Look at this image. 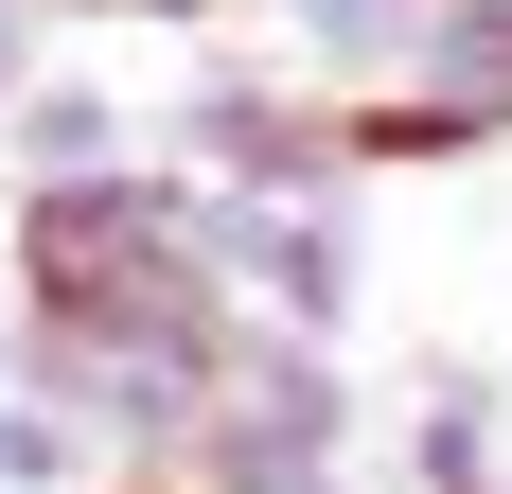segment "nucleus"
Instances as JSON below:
<instances>
[{"label":"nucleus","instance_id":"f257e3e1","mask_svg":"<svg viewBox=\"0 0 512 494\" xmlns=\"http://www.w3.org/2000/svg\"><path fill=\"white\" fill-rule=\"evenodd\" d=\"M195 265L283 336H354V283H371L354 195H212V177H195Z\"/></svg>","mask_w":512,"mask_h":494},{"label":"nucleus","instance_id":"f03ea898","mask_svg":"<svg viewBox=\"0 0 512 494\" xmlns=\"http://www.w3.org/2000/svg\"><path fill=\"white\" fill-rule=\"evenodd\" d=\"M177 177H212V195H354L336 89L318 71H195L177 89Z\"/></svg>","mask_w":512,"mask_h":494},{"label":"nucleus","instance_id":"7ed1b4c3","mask_svg":"<svg viewBox=\"0 0 512 494\" xmlns=\"http://www.w3.org/2000/svg\"><path fill=\"white\" fill-rule=\"evenodd\" d=\"M336 159L354 177H442V159H495V124L442 89H336Z\"/></svg>","mask_w":512,"mask_h":494},{"label":"nucleus","instance_id":"20e7f679","mask_svg":"<svg viewBox=\"0 0 512 494\" xmlns=\"http://www.w3.org/2000/svg\"><path fill=\"white\" fill-rule=\"evenodd\" d=\"M389 89H442V106H477V124L512 142V0H424Z\"/></svg>","mask_w":512,"mask_h":494},{"label":"nucleus","instance_id":"39448f33","mask_svg":"<svg viewBox=\"0 0 512 494\" xmlns=\"http://www.w3.org/2000/svg\"><path fill=\"white\" fill-rule=\"evenodd\" d=\"M495 459H512V389H495V371H424V406H407V494H495Z\"/></svg>","mask_w":512,"mask_h":494},{"label":"nucleus","instance_id":"423d86ee","mask_svg":"<svg viewBox=\"0 0 512 494\" xmlns=\"http://www.w3.org/2000/svg\"><path fill=\"white\" fill-rule=\"evenodd\" d=\"M0 142H18V177H106V159H124V106H106V89H53V71H36V89L0 106Z\"/></svg>","mask_w":512,"mask_h":494},{"label":"nucleus","instance_id":"0eeeda50","mask_svg":"<svg viewBox=\"0 0 512 494\" xmlns=\"http://www.w3.org/2000/svg\"><path fill=\"white\" fill-rule=\"evenodd\" d=\"M36 89V0H0V106Z\"/></svg>","mask_w":512,"mask_h":494},{"label":"nucleus","instance_id":"6e6552de","mask_svg":"<svg viewBox=\"0 0 512 494\" xmlns=\"http://www.w3.org/2000/svg\"><path fill=\"white\" fill-rule=\"evenodd\" d=\"M0 389H18V300H0Z\"/></svg>","mask_w":512,"mask_h":494},{"label":"nucleus","instance_id":"1a4fd4ad","mask_svg":"<svg viewBox=\"0 0 512 494\" xmlns=\"http://www.w3.org/2000/svg\"><path fill=\"white\" fill-rule=\"evenodd\" d=\"M495 494H512V459H495Z\"/></svg>","mask_w":512,"mask_h":494},{"label":"nucleus","instance_id":"9d476101","mask_svg":"<svg viewBox=\"0 0 512 494\" xmlns=\"http://www.w3.org/2000/svg\"><path fill=\"white\" fill-rule=\"evenodd\" d=\"M495 389H512V371H495Z\"/></svg>","mask_w":512,"mask_h":494}]
</instances>
